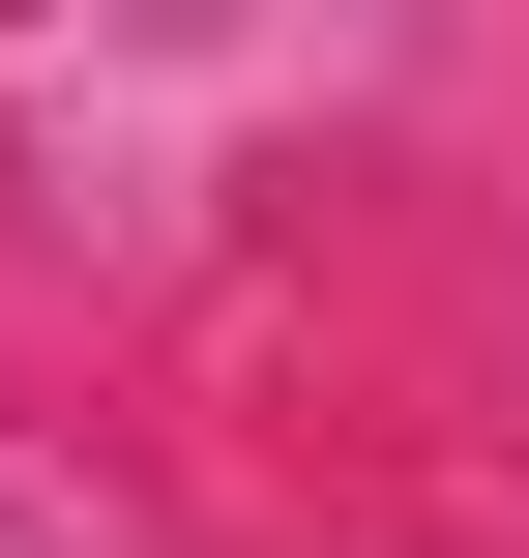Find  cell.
I'll list each match as a JSON object with an SVG mask.
<instances>
[]
</instances>
